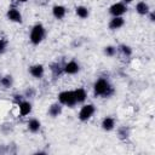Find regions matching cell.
I'll use <instances>...</instances> for the list:
<instances>
[{"label":"cell","mask_w":155,"mask_h":155,"mask_svg":"<svg viewBox=\"0 0 155 155\" xmlns=\"http://www.w3.org/2000/svg\"><path fill=\"white\" fill-rule=\"evenodd\" d=\"M6 16H7V19L11 21V22H15V23H22V13H21L19 10L16 8V7H11V8H8Z\"/></svg>","instance_id":"8992f818"},{"label":"cell","mask_w":155,"mask_h":155,"mask_svg":"<svg viewBox=\"0 0 155 155\" xmlns=\"http://www.w3.org/2000/svg\"><path fill=\"white\" fill-rule=\"evenodd\" d=\"M79 70H80V65H79V63L75 62V61H69V62L63 67V71H64L65 74H68V75H74V74L79 73Z\"/></svg>","instance_id":"52a82bcc"},{"label":"cell","mask_w":155,"mask_h":155,"mask_svg":"<svg viewBox=\"0 0 155 155\" xmlns=\"http://www.w3.org/2000/svg\"><path fill=\"white\" fill-rule=\"evenodd\" d=\"M149 19H150V22H154L155 21V13L153 12V11H149Z\"/></svg>","instance_id":"d4e9b609"},{"label":"cell","mask_w":155,"mask_h":155,"mask_svg":"<svg viewBox=\"0 0 155 155\" xmlns=\"http://www.w3.org/2000/svg\"><path fill=\"white\" fill-rule=\"evenodd\" d=\"M17 1H18V2H27L28 0H17Z\"/></svg>","instance_id":"4316f807"},{"label":"cell","mask_w":155,"mask_h":155,"mask_svg":"<svg viewBox=\"0 0 155 155\" xmlns=\"http://www.w3.org/2000/svg\"><path fill=\"white\" fill-rule=\"evenodd\" d=\"M52 15H53L54 18L62 19V18H64L65 15H67V8H65L63 5H54V6L52 7Z\"/></svg>","instance_id":"30bf717a"},{"label":"cell","mask_w":155,"mask_h":155,"mask_svg":"<svg viewBox=\"0 0 155 155\" xmlns=\"http://www.w3.org/2000/svg\"><path fill=\"white\" fill-rule=\"evenodd\" d=\"M133 0H124V4H130V2H132Z\"/></svg>","instance_id":"484cf974"},{"label":"cell","mask_w":155,"mask_h":155,"mask_svg":"<svg viewBox=\"0 0 155 155\" xmlns=\"http://www.w3.org/2000/svg\"><path fill=\"white\" fill-rule=\"evenodd\" d=\"M18 108H19V114L22 116H25L31 111V103L28 101H22L18 103Z\"/></svg>","instance_id":"8fae6325"},{"label":"cell","mask_w":155,"mask_h":155,"mask_svg":"<svg viewBox=\"0 0 155 155\" xmlns=\"http://www.w3.org/2000/svg\"><path fill=\"white\" fill-rule=\"evenodd\" d=\"M0 84H1V86L4 88H10L12 86V84H13V79H12L11 75H6V76L0 79Z\"/></svg>","instance_id":"ac0fdd59"},{"label":"cell","mask_w":155,"mask_h":155,"mask_svg":"<svg viewBox=\"0 0 155 155\" xmlns=\"http://www.w3.org/2000/svg\"><path fill=\"white\" fill-rule=\"evenodd\" d=\"M130 134V130L126 127V126H121L119 130H117V136L120 139H126Z\"/></svg>","instance_id":"44dd1931"},{"label":"cell","mask_w":155,"mask_h":155,"mask_svg":"<svg viewBox=\"0 0 155 155\" xmlns=\"http://www.w3.org/2000/svg\"><path fill=\"white\" fill-rule=\"evenodd\" d=\"M47 113H48V115H50L51 117H57V116H59V115L62 114V104H61V103H53V104H51Z\"/></svg>","instance_id":"7c38bea8"},{"label":"cell","mask_w":155,"mask_h":155,"mask_svg":"<svg viewBox=\"0 0 155 155\" xmlns=\"http://www.w3.org/2000/svg\"><path fill=\"white\" fill-rule=\"evenodd\" d=\"M74 97H75L76 103H84L86 101V98H87V93H86V91L84 88L80 87V88L74 90Z\"/></svg>","instance_id":"9a60e30c"},{"label":"cell","mask_w":155,"mask_h":155,"mask_svg":"<svg viewBox=\"0 0 155 155\" xmlns=\"http://www.w3.org/2000/svg\"><path fill=\"white\" fill-rule=\"evenodd\" d=\"M115 53H116V47H115V46L108 45V46L104 47V54H105V56H108V57H113Z\"/></svg>","instance_id":"7402d4cb"},{"label":"cell","mask_w":155,"mask_h":155,"mask_svg":"<svg viewBox=\"0 0 155 155\" xmlns=\"http://www.w3.org/2000/svg\"><path fill=\"white\" fill-rule=\"evenodd\" d=\"M51 71H52V74H53V76H59L61 74H62V71H63V67L58 63V62H56V63H52L51 64Z\"/></svg>","instance_id":"d6986e66"},{"label":"cell","mask_w":155,"mask_h":155,"mask_svg":"<svg viewBox=\"0 0 155 155\" xmlns=\"http://www.w3.org/2000/svg\"><path fill=\"white\" fill-rule=\"evenodd\" d=\"M58 102L62 105H67L69 108H73L76 104L75 97H74V91H63L58 94Z\"/></svg>","instance_id":"3957f363"},{"label":"cell","mask_w":155,"mask_h":155,"mask_svg":"<svg viewBox=\"0 0 155 155\" xmlns=\"http://www.w3.org/2000/svg\"><path fill=\"white\" fill-rule=\"evenodd\" d=\"M124 24H125V19H124V17L122 16H119V17H113L111 19H110V22H109V29H111V30H117V29H120L121 27H124Z\"/></svg>","instance_id":"9c48e42d"},{"label":"cell","mask_w":155,"mask_h":155,"mask_svg":"<svg viewBox=\"0 0 155 155\" xmlns=\"http://www.w3.org/2000/svg\"><path fill=\"white\" fill-rule=\"evenodd\" d=\"M75 13H76V16H78L79 18H81V19H85V18H87V17L90 16V11H88V8H87L86 6H76Z\"/></svg>","instance_id":"e0dca14e"},{"label":"cell","mask_w":155,"mask_h":155,"mask_svg":"<svg viewBox=\"0 0 155 155\" xmlns=\"http://www.w3.org/2000/svg\"><path fill=\"white\" fill-rule=\"evenodd\" d=\"M29 74L35 79H41L45 74V68L42 64H34L29 67Z\"/></svg>","instance_id":"ba28073f"},{"label":"cell","mask_w":155,"mask_h":155,"mask_svg":"<svg viewBox=\"0 0 155 155\" xmlns=\"http://www.w3.org/2000/svg\"><path fill=\"white\" fill-rule=\"evenodd\" d=\"M127 12V5L124 2H115L109 7V13L113 17H119L124 16Z\"/></svg>","instance_id":"5b68a950"},{"label":"cell","mask_w":155,"mask_h":155,"mask_svg":"<svg viewBox=\"0 0 155 155\" xmlns=\"http://www.w3.org/2000/svg\"><path fill=\"white\" fill-rule=\"evenodd\" d=\"M114 127H115V120H114V117L107 116V117L103 119V121H102V128L104 131H111V130H114Z\"/></svg>","instance_id":"5bb4252c"},{"label":"cell","mask_w":155,"mask_h":155,"mask_svg":"<svg viewBox=\"0 0 155 155\" xmlns=\"http://www.w3.org/2000/svg\"><path fill=\"white\" fill-rule=\"evenodd\" d=\"M34 93H35V92H34L33 88H28V90L25 91V97H28V98H29V97H33Z\"/></svg>","instance_id":"cb8c5ba5"},{"label":"cell","mask_w":155,"mask_h":155,"mask_svg":"<svg viewBox=\"0 0 155 155\" xmlns=\"http://www.w3.org/2000/svg\"><path fill=\"white\" fill-rule=\"evenodd\" d=\"M6 47H7V41L4 38H0V54H2L6 51Z\"/></svg>","instance_id":"603a6c76"},{"label":"cell","mask_w":155,"mask_h":155,"mask_svg":"<svg viewBox=\"0 0 155 155\" xmlns=\"http://www.w3.org/2000/svg\"><path fill=\"white\" fill-rule=\"evenodd\" d=\"M93 91L96 96H102V97H110L114 93L113 86L104 78H99L98 80H96L93 85Z\"/></svg>","instance_id":"6da1fadb"},{"label":"cell","mask_w":155,"mask_h":155,"mask_svg":"<svg viewBox=\"0 0 155 155\" xmlns=\"http://www.w3.org/2000/svg\"><path fill=\"white\" fill-rule=\"evenodd\" d=\"M94 111H96V108H94L93 104H85L80 109V111H79V119H80V121H87V120H90L93 116Z\"/></svg>","instance_id":"277c9868"},{"label":"cell","mask_w":155,"mask_h":155,"mask_svg":"<svg viewBox=\"0 0 155 155\" xmlns=\"http://www.w3.org/2000/svg\"><path fill=\"white\" fill-rule=\"evenodd\" d=\"M27 126H28V130H29L30 132H33V133H36V132H39V131H40V127H41V122H40L38 119H30V120L28 121Z\"/></svg>","instance_id":"2e32d148"},{"label":"cell","mask_w":155,"mask_h":155,"mask_svg":"<svg viewBox=\"0 0 155 155\" xmlns=\"http://www.w3.org/2000/svg\"><path fill=\"white\" fill-rule=\"evenodd\" d=\"M116 50H119L124 56H126V57H130L131 54H132V48L128 46V45H125V44H122V45H120Z\"/></svg>","instance_id":"ffe728a7"},{"label":"cell","mask_w":155,"mask_h":155,"mask_svg":"<svg viewBox=\"0 0 155 155\" xmlns=\"http://www.w3.org/2000/svg\"><path fill=\"white\" fill-rule=\"evenodd\" d=\"M45 34H46L45 27H44L41 23H38V24H35V25L31 28L30 35H29V40H30V42H31L33 45H39V44L44 40Z\"/></svg>","instance_id":"7a4b0ae2"},{"label":"cell","mask_w":155,"mask_h":155,"mask_svg":"<svg viewBox=\"0 0 155 155\" xmlns=\"http://www.w3.org/2000/svg\"><path fill=\"white\" fill-rule=\"evenodd\" d=\"M149 11H150L149 5H148L145 1H139V2H137V5H136V12H137L138 15H140V16H147V15L149 13Z\"/></svg>","instance_id":"4fadbf2b"}]
</instances>
